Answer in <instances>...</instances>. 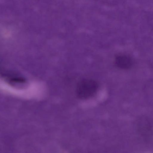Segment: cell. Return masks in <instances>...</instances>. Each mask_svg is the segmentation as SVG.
Returning <instances> with one entry per match:
<instances>
[{"label": "cell", "mask_w": 153, "mask_h": 153, "mask_svg": "<svg viewBox=\"0 0 153 153\" xmlns=\"http://www.w3.org/2000/svg\"><path fill=\"white\" fill-rule=\"evenodd\" d=\"M98 84L94 80L85 79L80 81L76 89L77 97L82 100L89 99L93 96L98 88Z\"/></svg>", "instance_id": "cell-1"}, {"label": "cell", "mask_w": 153, "mask_h": 153, "mask_svg": "<svg viewBox=\"0 0 153 153\" xmlns=\"http://www.w3.org/2000/svg\"><path fill=\"white\" fill-rule=\"evenodd\" d=\"M115 62L117 67L123 69H127L130 68L133 63L131 58L125 55L117 56L115 58Z\"/></svg>", "instance_id": "cell-2"}]
</instances>
